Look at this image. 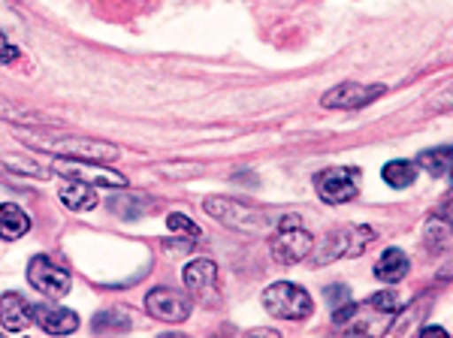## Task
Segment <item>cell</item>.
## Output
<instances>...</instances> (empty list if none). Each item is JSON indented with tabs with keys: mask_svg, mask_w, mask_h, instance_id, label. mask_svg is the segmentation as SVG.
Listing matches in <instances>:
<instances>
[{
	"mask_svg": "<svg viewBox=\"0 0 453 338\" xmlns=\"http://www.w3.org/2000/svg\"><path fill=\"white\" fill-rule=\"evenodd\" d=\"M109 209L119 218H140L142 211L151 209V200H145L142 194H119L109 200Z\"/></svg>",
	"mask_w": 453,
	"mask_h": 338,
	"instance_id": "obj_21",
	"label": "cell"
},
{
	"mask_svg": "<svg viewBox=\"0 0 453 338\" xmlns=\"http://www.w3.org/2000/svg\"><path fill=\"white\" fill-rule=\"evenodd\" d=\"M34 320L40 323L49 335H70L79 329V314L70 311V308L52 305V303L34 305Z\"/></svg>",
	"mask_w": 453,
	"mask_h": 338,
	"instance_id": "obj_12",
	"label": "cell"
},
{
	"mask_svg": "<svg viewBox=\"0 0 453 338\" xmlns=\"http://www.w3.org/2000/svg\"><path fill=\"white\" fill-rule=\"evenodd\" d=\"M330 299L333 303H350V290L342 288V284H335V288H330Z\"/></svg>",
	"mask_w": 453,
	"mask_h": 338,
	"instance_id": "obj_29",
	"label": "cell"
},
{
	"mask_svg": "<svg viewBox=\"0 0 453 338\" xmlns=\"http://www.w3.org/2000/svg\"><path fill=\"white\" fill-rule=\"evenodd\" d=\"M423 242H426V248L433 254L448 251V248H453V224L441 215L429 218L426 230H423Z\"/></svg>",
	"mask_w": 453,
	"mask_h": 338,
	"instance_id": "obj_18",
	"label": "cell"
},
{
	"mask_svg": "<svg viewBox=\"0 0 453 338\" xmlns=\"http://www.w3.org/2000/svg\"><path fill=\"white\" fill-rule=\"evenodd\" d=\"M378 239V233L366 224H348L339 230L326 233L318 242V248H311V266H330L335 260H348V257H360L372 242Z\"/></svg>",
	"mask_w": 453,
	"mask_h": 338,
	"instance_id": "obj_2",
	"label": "cell"
},
{
	"mask_svg": "<svg viewBox=\"0 0 453 338\" xmlns=\"http://www.w3.org/2000/svg\"><path fill=\"white\" fill-rule=\"evenodd\" d=\"M21 139L40 151H52L67 160H91V164H112L119 160V149L104 139L76 136V134H55L52 127H34V134H19Z\"/></svg>",
	"mask_w": 453,
	"mask_h": 338,
	"instance_id": "obj_1",
	"label": "cell"
},
{
	"mask_svg": "<svg viewBox=\"0 0 453 338\" xmlns=\"http://www.w3.org/2000/svg\"><path fill=\"white\" fill-rule=\"evenodd\" d=\"M19 61H21V51L12 46V42H6L4 34H0V64H4V67H16Z\"/></svg>",
	"mask_w": 453,
	"mask_h": 338,
	"instance_id": "obj_28",
	"label": "cell"
},
{
	"mask_svg": "<svg viewBox=\"0 0 453 338\" xmlns=\"http://www.w3.org/2000/svg\"><path fill=\"white\" fill-rule=\"evenodd\" d=\"M311 248H314L311 233L303 230L294 215L281 218L275 236L269 239V251H273L275 263H281V266H294V263L305 260L311 254Z\"/></svg>",
	"mask_w": 453,
	"mask_h": 338,
	"instance_id": "obj_5",
	"label": "cell"
},
{
	"mask_svg": "<svg viewBox=\"0 0 453 338\" xmlns=\"http://www.w3.org/2000/svg\"><path fill=\"white\" fill-rule=\"evenodd\" d=\"M31 230V218L27 211L16 203H4L0 205V239L4 242H16L21 236H27Z\"/></svg>",
	"mask_w": 453,
	"mask_h": 338,
	"instance_id": "obj_15",
	"label": "cell"
},
{
	"mask_svg": "<svg viewBox=\"0 0 453 338\" xmlns=\"http://www.w3.org/2000/svg\"><path fill=\"white\" fill-rule=\"evenodd\" d=\"M369 305L372 308H378V311H384V314H396L399 311V296H396V290H384V293H378V296H372L369 299Z\"/></svg>",
	"mask_w": 453,
	"mask_h": 338,
	"instance_id": "obj_26",
	"label": "cell"
},
{
	"mask_svg": "<svg viewBox=\"0 0 453 338\" xmlns=\"http://www.w3.org/2000/svg\"><path fill=\"white\" fill-rule=\"evenodd\" d=\"M263 308L281 320H305L314 311L309 290L290 281H275L263 290Z\"/></svg>",
	"mask_w": 453,
	"mask_h": 338,
	"instance_id": "obj_4",
	"label": "cell"
},
{
	"mask_svg": "<svg viewBox=\"0 0 453 338\" xmlns=\"http://www.w3.org/2000/svg\"><path fill=\"white\" fill-rule=\"evenodd\" d=\"M441 218H448L450 224H453V190L441 200Z\"/></svg>",
	"mask_w": 453,
	"mask_h": 338,
	"instance_id": "obj_30",
	"label": "cell"
},
{
	"mask_svg": "<svg viewBox=\"0 0 453 338\" xmlns=\"http://www.w3.org/2000/svg\"><path fill=\"white\" fill-rule=\"evenodd\" d=\"M58 173L67 175V179L88 181V185H106V188H124L127 179L115 169H106V164H91V160H58Z\"/></svg>",
	"mask_w": 453,
	"mask_h": 338,
	"instance_id": "obj_9",
	"label": "cell"
},
{
	"mask_svg": "<svg viewBox=\"0 0 453 338\" xmlns=\"http://www.w3.org/2000/svg\"><path fill=\"white\" fill-rule=\"evenodd\" d=\"M185 278V288L194 293L196 299H215V288H218V266L211 257H196L181 272Z\"/></svg>",
	"mask_w": 453,
	"mask_h": 338,
	"instance_id": "obj_11",
	"label": "cell"
},
{
	"mask_svg": "<svg viewBox=\"0 0 453 338\" xmlns=\"http://www.w3.org/2000/svg\"><path fill=\"white\" fill-rule=\"evenodd\" d=\"M27 281L34 284L42 296L61 299L70 293V272L64 266H58L52 257L36 254L31 263H27Z\"/></svg>",
	"mask_w": 453,
	"mask_h": 338,
	"instance_id": "obj_7",
	"label": "cell"
},
{
	"mask_svg": "<svg viewBox=\"0 0 453 338\" xmlns=\"http://www.w3.org/2000/svg\"><path fill=\"white\" fill-rule=\"evenodd\" d=\"M94 329L97 333H124V329H130V314H124V311H104V314H97L94 318Z\"/></svg>",
	"mask_w": 453,
	"mask_h": 338,
	"instance_id": "obj_24",
	"label": "cell"
},
{
	"mask_svg": "<svg viewBox=\"0 0 453 338\" xmlns=\"http://www.w3.org/2000/svg\"><path fill=\"white\" fill-rule=\"evenodd\" d=\"M34 320V308L25 303V296H19V293H4L0 296V326L6 329V333H21V329H27Z\"/></svg>",
	"mask_w": 453,
	"mask_h": 338,
	"instance_id": "obj_13",
	"label": "cell"
},
{
	"mask_svg": "<svg viewBox=\"0 0 453 338\" xmlns=\"http://www.w3.org/2000/svg\"><path fill=\"white\" fill-rule=\"evenodd\" d=\"M418 164H420L423 169H429L433 175H441L444 169H450V166H453V145H448V149L441 145V149L423 151Z\"/></svg>",
	"mask_w": 453,
	"mask_h": 338,
	"instance_id": "obj_23",
	"label": "cell"
},
{
	"mask_svg": "<svg viewBox=\"0 0 453 338\" xmlns=\"http://www.w3.org/2000/svg\"><path fill=\"white\" fill-rule=\"evenodd\" d=\"M429 109H433V112H453V82L448 88H441V91L429 100Z\"/></svg>",
	"mask_w": 453,
	"mask_h": 338,
	"instance_id": "obj_27",
	"label": "cell"
},
{
	"mask_svg": "<svg viewBox=\"0 0 453 338\" xmlns=\"http://www.w3.org/2000/svg\"><path fill=\"white\" fill-rule=\"evenodd\" d=\"M0 121H10V124H25V127H52V119L46 112L34 106H25V103H16L10 97L0 94Z\"/></svg>",
	"mask_w": 453,
	"mask_h": 338,
	"instance_id": "obj_14",
	"label": "cell"
},
{
	"mask_svg": "<svg viewBox=\"0 0 453 338\" xmlns=\"http://www.w3.org/2000/svg\"><path fill=\"white\" fill-rule=\"evenodd\" d=\"M203 209H206V215L215 218L218 224L230 227V230H236V233H251V236L269 230L273 224L279 227V220L269 218L266 211L251 209L248 203L230 200V196H209V200L203 203Z\"/></svg>",
	"mask_w": 453,
	"mask_h": 338,
	"instance_id": "obj_3",
	"label": "cell"
},
{
	"mask_svg": "<svg viewBox=\"0 0 453 338\" xmlns=\"http://www.w3.org/2000/svg\"><path fill=\"white\" fill-rule=\"evenodd\" d=\"M381 175L390 188L402 190V188L414 185V179H418V166H414L411 160H390V164L381 169Z\"/></svg>",
	"mask_w": 453,
	"mask_h": 338,
	"instance_id": "obj_20",
	"label": "cell"
},
{
	"mask_svg": "<svg viewBox=\"0 0 453 338\" xmlns=\"http://www.w3.org/2000/svg\"><path fill=\"white\" fill-rule=\"evenodd\" d=\"M450 181H453V166H450Z\"/></svg>",
	"mask_w": 453,
	"mask_h": 338,
	"instance_id": "obj_31",
	"label": "cell"
},
{
	"mask_svg": "<svg viewBox=\"0 0 453 338\" xmlns=\"http://www.w3.org/2000/svg\"><path fill=\"white\" fill-rule=\"evenodd\" d=\"M384 94V85H360V82H342L324 94V109H360L369 106Z\"/></svg>",
	"mask_w": 453,
	"mask_h": 338,
	"instance_id": "obj_10",
	"label": "cell"
},
{
	"mask_svg": "<svg viewBox=\"0 0 453 338\" xmlns=\"http://www.w3.org/2000/svg\"><path fill=\"white\" fill-rule=\"evenodd\" d=\"M61 203L67 205V209H73V211H91L94 205L100 203V196L94 194V185L73 179L70 185L61 188Z\"/></svg>",
	"mask_w": 453,
	"mask_h": 338,
	"instance_id": "obj_17",
	"label": "cell"
},
{
	"mask_svg": "<svg viewBox=\"0 0 453 338\" xmlns=\"http://www.w3.org/2000/svg\"><path fill=\"white\" fill-rule=\"evenodd\" d=\"M314 190H318L320 200L330 205L350 203L360 194V169H354V166L324 169V173L314 175Z\"/></svg>",
	"mask_w": 453,
	"mask_h": 338,
	"instance_id": "obj_6",
	"label": "cell"
},
{
	"mask_svg": "<svg viewBox=\"0 0 453 338\" xmlns=\"http://www.w3.org/2000/svg\"><path fill=\"white\" fill-rule=\"evenodd\" d=\"M408 269H411V263H408L405 251H399V248H387L375 263V278L384 284H396L408 275Z\"/></svg>",
	"mask_w": 453,
	"mask_h": 338,
	"instance_id": "obj_16",
	"label": "cell"
},
{
	"mask_svg": "<svg viewBox=\"0 0 453 338\" xmlns=\"http://www.w3.org/2000/svg\"><path fill=\"white\" fill-rule=\"evenodd\" d=\"M166 227H170L173 233H181V236H188V239H200L203 236L200 227H196L188 215H181V211H173V215H166Z\"/></svg>",
	"mask_w": 453,
	"mask_h": 338,
	"instance_id": "obj_25",
	"label": "cell"
},
{
	"mask_svg": "<svg viewBox=\"0 0 453 338\" xmlns=\"http://www.w3.org/2000/svg\"><path fill=\"white\" fill-rule=\"evenodd\" d=\"M4 166H6V169H12V173L31 175V179H40V181L52 179V173H49L46 166H40V164H36V160H31V157H21V154H4Z\"/></svg>",
	"mask_w": 453,
	"mask_h": 338,
	"instance_id": "obj_22",
	"label": "cell"
},
{
	"mask_svg": "<svg viewBox=\"0 0 453 338\" xmlns=\"http://www.w3.org/2000/svg\"><path fill=\"white\" fill-rule=\"evenodd\" d=\"M429 305H433V299H418L411 308H405L402 314H393V323L387 326V333H396V335H405V333H414V329H420V320L426 318Z\"/></svg>",
	"mask_w": 453,
	"mask_h": 338,
	"instance_id": "obj_19",
	"label": "cell"
},
{
	"mask_svg": "<svg viewBox=\"0 0 453 338\" xmlns=\"http://www.w3.org/2000/svg\"><path fill=\"white\" fill-rule=\"evenodd\" d=\"M191 296L185 290H173V288H155L145 296V311L155 320L164 323H181L191 318Z\"/></svg>",
	"mask_w": 453,
	"mask_h": 338,
	"instance_id": "obj_8",
	"label": "cell"
}]
</instances>
